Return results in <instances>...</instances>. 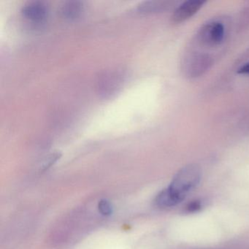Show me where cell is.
I'll use <instances>...</instances> for the list:
<instances>
[{"instance_id": "4", "label": "cell", "mask_w": 249, "mask_h": 249, "mask_svg": "<svg viewBox=\"0 0 249 249\" xmlns=\"http://www.w3.org/2000/svg\"><path fill=\"white\" fill-rule=\"evenodd\" d=\"M204 1L201 0H189L180 5L175 11L172 20L174 23H181L195 15L201 8Z\"/></svg>"}, {"instance_id": "3", "label": "cell", "mask_w": 249, "mask_h": 249, "mask_svg": "<svg viewBox=\"0 0 249 249\" xmlns=\"http://www.w3.org/2000/svg\"><path fill=\"white\" fill-rule=\"evenodd\" d=\"M225 35V30L222 24L212 22L205 25L199 33V40L203 44L215 46L222 43Z\"/></svg>"}, {"instance_id": "9", "label": "cell", "mask_w": 249, "mask_h": 249, "mask_svg": "<svg viewBox=\"0 0 249 249\" xmlns=\"http://www.w3.org/2000/svg\"><path fill=\"white\" fill-rule=\"evenodd\" d=\"M238 73L243 74V75H249V62L243 65L238 71Z\"/></svg>"}, {"instance_id": "5", "label": "cell", "mask_w": 249, "mask_h": 249, "mask_svg": "<svg viewBox=\"0 0 249 249\" xmlns=\"http://www.w3.org/2000/svg\"><path fill=\"white\" fill-rule=\"evenodd\" d=\"M22 14L27 19L35 22H40L46 18L47 8L43 2H29L23 8Z\"/></svg>"}, {"instance_id": "2", "label": "cell", "mask_w": 249, "mask_h": 249, "mask_svg": "<svg viewBox=\"0 0 249 249\" xmlns=\"http://www.w3.org/2000/svg\"><path fill=\"white\" fill-rule=\"evenodd\" d=\"M183 66V71L187 76L195 78L202 75L209 69L211 59L206 55L195 53L185 59Z\"/></svg>"}, {"instance_id": "1", "label": "cell", "mask_w": 249, "mask_h": 249, "mask_svg": "<svg viewBox=\"0 0 249 249\" xmlns=\"http://www.w3.org/2000/svg\"><path fill=\"white\" fill-rule=\"evenodd\" d=\"M200 168L195 164L186 166L178 172L170 186L161 191L155 199L161 208H173L181 202L200 181Z\"/></svg>"}, {"instance_id": "7", "label": "cell", "mask_w": 249, "mask_h": 249, "mask_svg": "<svg viewBox=\"0 0 249 249\" xmlns=\"http://www.w3.org/2000/svg\"><path fill=\"white\" fill-rule=\"evenodd\" d=\"M166 7L165 3L162 2H147L138 6L141 12H155Z\"/></svg>"}, {"instance_id": "8", "label": "cell", "mask_w": 249, "mask_h": 249, "mask_svg": "<svg viewBox=\"0 0 249 249\" xmlns=\"http://www.w3.org/2000/svg\"><path fill=\"white\" fill-rule=\"evenodd\" d=\"M98 209L100 213L105 216H108L113 213V208L110 202L106 199H102L98 204Z\"/></svg>"}, {"instance_id": "6", "label": "cell", "mask_w": 249, "mask_h": 249, "mask_svg": "<svg viewBox=\"0 0 249 249\" xmlns=\"http://www.w3.org/2000/svg\"><path fill=\"white\" fill-rule=\"evenodd\" d=\"M83 12V4L80 2H67L62 7V14L65 18L70 20L76 19Z\"/></svg>"}]
</instances>
